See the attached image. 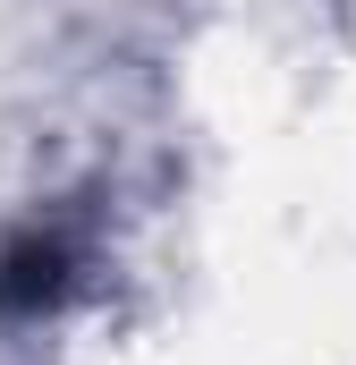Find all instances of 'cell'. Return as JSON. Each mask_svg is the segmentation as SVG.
<instances>
[{
  "label": "cell",
  "mask_w": 356,
  "mask_h": 365,
  "mask_svg": "<svg viewBox=\"0 0 356 365\" xmlns=\"http://www.w3.org/2000/svg\"><path fill=\"white\" fill-rule=\"evenodd\" d=\"M77 280V247L60 230H17L0 238V323H43Z\"/></svg>",
  "instance_id": "obj_1"
}]
</instances>
